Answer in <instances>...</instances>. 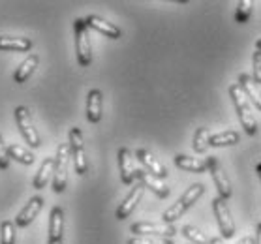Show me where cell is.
<instances>
[{"label": "cell", "mask_w": 261, "mask_h": 244, "mask_svg": "<svg viewBox=\"0 0 261 244\" xmlns=\"http://www.w3.org/2000/svg\"><path fill=\"white\" fill-rule=\"evenodd\" d=\"M64 233V210L60 207H53L49 216V240H62Z\"/></svg>", "instance_id": "e0dca14e"}, {"label": "cell", "mask_w": 261, "mask_h": 244, "mask_svg": "<svg viewBox=\"0 0 261 244\" xmlns=\"http://www.w3.org/2000/svg\"><path fill=\"white\" fill-rule=\"evenodd\" d=\"M255 233H257V237H255V244H261V224H257Z\"/></svg>", "instance_id": "d6a6232c"}, {"label": "cell", "mask_w": 261, "mask_h": 244, "mask_svg": "<svg viewBox=\"0 0 261 244\" xmlns=\"http://www.w3.org/2000/svg\"><path fill=\"white\" fill-rule=\"evenodd\" d=\"M70 154L71 160H73V167H75V173L83 177L87 173V156H85V143H83V133L77 126L70 130Z\"/></svg>", "instance_id": "8992f818"}, {"label": "cell", "mask_w": 261, "mask_h": 244, "mask_svg": "<svg viewBox=\"0 0 261 244\" xmlns=\"http://www.w3.org/2000/svg\"><path fill=\"white\" fill-rule=\"evenodd\" d=\"M208 139H211V133H208L207 128H197L196 135H194V150L199 152V154L207 152V149L211 147Z\"/></svg>", "instance_id": "484cf974"}, {"label": "cell", "mask_w": 261, "mask_h": 244, "mask_svg": "<svg viewBox=\"0 0 261 244\" xmlns=\"http://www.w3.org/2000/svg\"><path fill=\"white\" fill-rule=\"evenodd\" d=\"M10 166V154H8V147L4 143V139L0 135V169H8Z\"/></svg>", "instance_id": "4dcf8cb0"}, {"label": "cell", "mask_w": 261, "mask_h": 244, "mask_svg": "<svg viewBox=\"0 0 261 244\" xmlns=\"http://www.w3.org/2000/svg\"><path fill=\"white\" fill-rule=\"evenodd\" d=\"M137 179H139V182H141L145 188H150V190L154 192L156 196L162 197V199H166L167 196H169V186H166L164 182H162V179H158V177H154L152 173H148L147 169H137Z\"/></svg>", "instance_id": "7c38bea8"}, {"label": "cell", "mask_w": 261, "mask_h": 244, "mask_svg": "<svg viewBox=\"0 0 261 244\" xmlns=\"http://www.w3.org/2000/svg\"><path fill=\"white\" fill-rule=\"evenodd\" d=\"M211 244H224V242H222V238L214 237V238H211Z\"/></svg>", "instance_id": "836d02e7"}, {"label": "cell", "mask_w": 261, "mask_h": 244, "mask_svg": "<svg viewBox=\"0 0 261 244\" xmlns=\"http://www.w3.org/2000/svg\"><path fill=\"white\" fill-rule=\"evenodd\" d=\"M0 244H15V224L4 220L0 224Z\"/></svg>", "instance_id": "83f0119b"}, {"label": "cell", "mask_w": 261, "mask_h": 244, "mask_svg": "<svg viewBox=\"0 0 261 244\" xmlns=\"http://www.w3.org/2000/svg\"><path fill=\"white\" fill-rule=\"evenodd\" d=\"M175 166H177L178 169H184V171H188V173L208 171L207 160H201V158H192V156H186V154L175 156Z\"/></svg>", "instance_id": "2e32d148"}, {"label": "cell", "mask_w": 261, "mask_h": 244, "mask_svg": "<svg viewBox=\"0 0 261 244\" xmlns=\"http://www.w3.org/2000/svg\"><path fill=\"white\" fill-rule=\"evenodd\" d=\"M85 21H87V26H89V29L98 30V32H100V34H103L106 38H111V40H119V38L122 36V32H120V29L117 26V24L109 23V21L98 17V15H89V17L85 19Z\"/></svg>", "instance_id": "9a60e30c"}, {"label": "cell", "mask_w": 261, "mask_h": 244, "mask_svg": "<svg viewBox=\"0 0 261 244\" xmlns=\"http://www.w3.org/2000/svg\"><path fill=\"white\" fill-rule=\"evenodd\" d=\"M73 30H75V53H77V62L79 66H89L92 62V45H90V36H89V26L85 19H75L73 23Z\"/></svg>", "instance_id": "3957f363"}, {"label": "cell", "mask_w": 261, "mask_h": 244, "mask_svg": "<svg viewBox=\"0 0 261 244\" xmlns=\"http://www.w3.org/2000/svg\"><path fill=\"white\" fill-rule=\"evenodd\" d=\"M38 55H29V57H27V59L23 60V62H21V66H19L17 70H15V73H13V79H15V83H24V81H27V79L30 77V75H32V73H34V70H36V66H38Z\"/></svg>", "instance_id": "7402d4cb"}, {"label": "cell", "mask_w": 261, "mask_h": 244, "mask_svg": "<svg viewBox=\"0 0 261 244\" xmlns=\"http://www.w3.org/2000/svg\"><path fill=\"white\" fill-rule=\"evenodd\" d=\"M213 210H214L216 220H218L222 238H231L233 235H235V222H233V218H231V212H229V207H227L226 199H222L220 196L214 197Z\"/></svg>", "instance_id": "52a82bcc"}, {"label": "cell", "mask_w": 261, "mask_h": 244, "mask_svg": "<svg viewBox=\"0 0 261 244\" xmlns=\"http://www.w3.org/2000/svg\"><path fill=\"white\" fill-rule=\"evenodd\" d=\"M180 233H182L188 240H192L194 244H211V238H208L205 233L199 231L196 226H182Z\"/></svg>", "instance_id": "d4e9b609"}, {"label": "cell", "mask_w": 261, "mask_h": 244, "mask_svg": "<svg viewBox=\"0 0 261 244\" xmlns=\"http://www.w3.org/2000/svg\"><path fill=\"white\" fill-rule=\"evenodd\" d=\"M47 244H62V240H49Z\"/></svg>", "instance_id": "8d00e7d4"}, {"label": "cell", "mask_w": 261, "mask_h": 244, "mask_svg": "<svg viewBox=\"0 0 261 244\" xmlns=\"http://www.w3.org/2000/svg\"><path fill=\"white\" fill-rule=\"evenodd\" d=\"M241 135L239 131L235 130H227V131H220V133H213L208 143L211 147H229V145H237Z\"/></svg>", "instance_id": "603a6c76"}, {"label": "cell", "mask_w": 261, "mask_h": 244, "mask_svg": "<svg viewBox=\"0 0 261 244\" xmlns=\"http://www.w3.org/2000/svg\"><path fill=\"white\" fill-rule=\"evenodd\" d=\"M15 122H17V128H19V131H21V135L24 137V141H27L32 149H38V147L42 145V139H40V133H38L34 128V122H32L29 107L19 105V107L15 109Z\"/></svg>", "instance_id": "5b68a950"}, {"label": "cell", "mask_w": 261, "mask_h": 244, "mask_svg": "<svg viewBox=\"0 0 261 244\" xmlns=\"http://www.w3.org/2000/svg\"><path fill=\"white\" fill-rule=\"evenodd\" d=\"M207 166H208V171H211V177H213V182H214V186H216V190H218L220 197L227 201V199L231 197L233 190H231V184H229V179L226 177V173H224V169L220 166V161L216 160L214 156H208Z\"/></svg>", "instance_id": "9c48e42d"}, {"label": "cell", "mask_w": 261, "mask_h": 244, "mask_svg": "<svg viewBox=\"0 0 261 244\" xmlns=\"http://www.w3.org/2000/svg\"><path fill=\"white\" fill-rule=\"evenodd\" d=\"M239 85L243 87L244 94L248 96L250 103H254L255 107L261 111V92H259V89H257V85L254 83V79L250 77L248 73H241V75H239Z\"/></svg>", "instance_id": "d6986e66"}, {"label": "cell", "mask_w": 261, "mask_h": 244, "mask_svg": "<svg viewBox=\"0 0 261 244\" xmlns=\"http://www.w3.org/2000/svg\"><path fill=\"white\" fill-rule=\"evenodd\" d=\"M43 207V199L40 196L32 197L29 203H27V207L19 212V216L15 218V226L17 227H27L30 226L32 222H34V218L38 214H40V210H42Z\"/></svg>", "instance_id": "5bb4252c"}, {"label": "cell", "mask_w": 261, "mask_h": 244, "mask_svg": "<svg viewBox=\"0 0 261 244\" xmlns=\"http://www.w3.org/2000/svg\"><path fill=\"white\" fill-rule=\"evenodd\" d=\"M255 49H257V51H261V38L257 40V42H255Z\"/></svg>", "instance_id": "d590c367"}, {"label": "cell", "mask_w": 261, "mask_h": 244, "mask_svg": "<svg viewBox=\"0 0 261 244\" xmlns=\"http://www.w3.org/2000/svg\"><path fill=\"white\" fill-rule=\"evenodd\" d=\"M205 194V186L203 184H192L188 190L184 192L182 196L178 197L177 203H173L171 207L167 208L166 212H164V216H162V220H164V224H173L175 220H178L180 216L188 210V208L194 205V203L199 199V197Z\"/></svg>", "instance_id": "7a4b0ae2"}, {"label": "cell", "mask_w": 261, "mask_h": 244, "mask_svg": "<svg viewBox=\"0 0 261 244\" xmlns=\"http://www.w3.org/2000/svg\"><path fill=\"white\" fill-rule=\"evenodd\" d=\"M128 244H175L171 238L166 237H132Z\"/></svg>", "instance_id": "f1b7e54d"}, {"label": "cell", "mask_w": 261, "mask_h": 244, "mask_svg": "<svg viewBox=\"0 0 261 244\" xmlns=\"http://www.w3.org/2000/svg\"><path fill=\"white\" fill-rule=\"evenodd\" d=\"M87 119L92 124L101 119V92L98 89H92L87 96Z\"/></svg>", "instance_id": "ac0fdd59"}, {"label": "cell", "mask_w": 261, "mask_h": 244, "mask_svg": "<svg viewBox=\"0 0 261 244\" xmlns=\"http://www.w3.org/2000/svg\"><path fill=\"white\" fill-rule=\"evenodd\" d=\"M132 233H136L137 237H166L171 238L177 229L173 224H152V222H137L130 227Z\"/></svg>", "instance_id": "ba28073f"}, {"label": "cell", "mask_w": 261, "mask_h": 244, "mask_svg": "<svg viewBox=\"0 0 261 244\" xmlns=\"http://www.w3.org/2000/svg\"><path fill=\"white\" fill-rule=\"evenodd\" d=\"M68 161H70V145H59L55 156V173H53V190L62 194L68 182Z\"/></svg>", "instance_id": "277c9868"}, {"label": "cell", "mask_w": 261, "mask_h": 244, "mask_svg": "<svg viewBox=\"0 0 261 244\" xmlns=\"http://www.w3.org/2000/svg\"><path fill=\"white\" fill-rule=\"evenodd\" d=\"M252 8H254L252 0H241L237 4V10H235V21L241 24L248 23L250 15H252Z\"/></svg>", "instance_id": "4316f807"}, {"label": "cell", "mask_w": 261, "mask_h": 244, "mask_svg": "<svg viewBox=\"0 0 261 244\" xmlns=\"http://www.w3.org/2000/svg\"><path fill=\"white\" fill-rule=\"evenodd\" d=\"M8 154H10V158L21 161V164H24V166H32V164H34V154L15 143L8 145Z\"/></svg>", "instance_id": "cb8c5ba5"}, {"label": "cell", "mask_w": 261, "mask_h": 244, "mask_svg": "<svg viewBox=\"0 0 261 244\" xmlns=\"http://www.w3.org/2000/svg\"><path fill=\"white\" fill-rule=\"evenodd\" d=\"M143 192H145V186H143L141 182H139L137 186H134V188H132V192L124 197V201L120 203L119 208H117V212H115V216H117V220H126V218H128V216H130L132 212L136 210L137 203L141 201Z\"/></svg>", "instance_id": "30bf717a"}, {"label": "cell", "mask_w": 261, "mask_h": 244, "mask_svg": "<svg viewBox=\"0 0 261 244\" xmlns=\"http://www.w3.org/2000/svg\"><path fill=\"white\" fill-rule=\"evenodd\" d=\"M136 158L141 161L143 167H145L148 173H152L154 177H158V179H162V180L167 177V169L162 166L160 161L154 158V154H152V152H148L147 149H137L136 150Z\"/></svg>", "instance_id": "4fadbf2b"}, {"label": "cell", "mask_w": 261, "mask_h": 244, "mask_svg": "<svg viewBox=\"0 0 261 244\" xmlns=\"http://www.w3.org/2000/svg\"><path fill=\"white\" fill-rule=\"evenodd\" d=\"M55 173V158H45L40 167V171L36 173L34 180H32V186H34L36 190H42L45 186L49 184V179H51V175Z\"/></svg>", "instance_id": "44dd1931"}, {"label": "cell", "mask_w": 261, "mask_h": 244, "mask_svg": "<svg viewBox=\"0 0 261 244\" xmlns=\"http://www.w3.org/2000/svg\"><path fill=\"white\" fill-rule=\"evenodd\" d=\"M252 64H254V75H252V79H254V83L261 85V51H257V49H255L254 53Z\"/></svg>", "instance_id": "f546056e"}, {"label": "cell", "mask_w": 261, "mask_h": 244, "mask_svg": "<svg viewBox=\"0 0 261 244\" xmlns=\"http://www.w3.org/2000/svg\"><path fill=\"white\" fill-rule=\"evenodd\" d=\"M229 96H231L233 105L237 109L239 120H241L244 131H246L248 135H255L259 128H257V120H255L254 113H252V105H250L248 96L244 94L243 87L239 83H233L231 87H229Z\"/></svg>", "instance_id": "6da1fadb"}, {"label": "cell", "mask_w": 261, "mask_h": 244, "mask_svg": "<svg viewBox=\"0 0 261 244\" xmlns=\"http://www.w3.org/2000/svg\"><path fill=\"white\" fill-rule=\"evenodd\" d=\"M119 167H120V180H122V184L130 186L134 180L137 179V169H136V164H134V156H132L130 149H122L119 150Z\"/></svg>", "instance_id": "8fae6325"}, {"label": "cell", "mask_w": 261, "mask_h": 244, "mask_svg": "<svg viewBox=\"0 0 261 244\" xmlns=\"http://www.w3.org/2000/svg\"><path fill=\"white\" fill-rule=\"evenodd\" d=\"M237 244H255V238L254 237H244V238H241Z\"/></svg>", "instance_id": "1f68e13d"}, {"label": "cell", "mask_w": 261, "mask_h": 244, "mask_svg": "<svg viewBox=\"0 0 261 244\" xmlns=\"http://www.w3.org/2000/svg\"><path fill=\"white\" fill-rule=\"evenodd\" d=\"M255 173H257V177H259V182H261V164L255 166Z\"/></svg>", "instance_id": "e575fe53"}, {"label": "cell", "mask_w": 261, "mask_h": 244, "mask_svg": "<svg viewBox=\"0 0 261 244\" xmlns=\"http://www.w3.org/2000/svg\"><path fill=\"white\" fill-rule=\"evenodd\" d=\"M32 49V42L29 38H13V36H0V51H17L24 53Z\"/></svg>", "instance_id": "ffe728a7"}]
</instances>
